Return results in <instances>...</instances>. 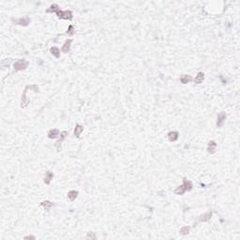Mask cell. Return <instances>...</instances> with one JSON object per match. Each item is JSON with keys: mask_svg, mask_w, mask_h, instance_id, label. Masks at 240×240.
<instances>
[{"mask_svg": "<svg viewBox=\"0 0 240 240\" xmlns=\"http://www.w3.org/2000/svg\"><path fill=\"white\" fill-rule=\"evenodd\" d=\"M225 119H226V114H225V113H220V114H219V116H218V122H217V126L219 127H219H221Z\"/></svg>", "mask_w": 240, "mask_h": 240, "instance_id": "5b68a950", "label": "cell"}, {"mask_svg": "<svg viewBox=\"0 0 240 240\" xmlns=\"http://www.w3.org/2000/svg\"><path fill=\"white\" fill-rule=\"evenodd\" d=\"M51 52H52V54L55 56H56V57H57V58H58V57H59V50H58V48H56V47H53L52 49H51Z\"/></svg>", "mask_w": 240, "mask_h": 240, "instance_id": "ac0fdd59", "label": "cell"}, {"mask_svg": "<svg viewBox=\"0 0 240 240\" xmlns=\"http://www.w3.org/2000/svg\"><path fill=\"white\" fill-rule=\"evenodd\" d=\"M188 232H190V227L188 226H185V227H183L180 230V234H183V235H186V234H188Z\"/></svg>", "mask_w": 240, "mask_h": 240, "instance_id": "d6986e66", "label": "cell"}, {"mask_svg": "<svg viewBox=\"0 0 240 240\" xmlns=\"http://www.w3.org/2000/svg\"><path fill=\"white\" fill-rule=\"evenodd\" d=\"M168 137H169V140L171 142H175L178 139V132L177 131H172L168 134Z\"/></svg>", "mask_w": 240, "mask_h": 240, "instance_id": "9c48e42d", "label": "cell"}, {"mask_svg": "<svg viewBox=\"0 0 240 240\" xmlns=\"http://www.w3.org/2000/svg\"><path fill=\"white\" fill-rule=\"evenodd\" d=\"M194 81H195V83H203V72H199V73L197 74V76L195 77Z\"/></svg>", "mask_w": 240, "mask_h": 240, "instance_id": "5bb4252c", "label": "cell"}, {"mask_svg": "<svg viewBox=\"0 0 240 240\" xmlns=\"http://www.w3.org/2000/svg\"><path fill=\"white\" fill-rule=\"evenodd\" d=\"M53 177H54V175H53V173L48 172V173L46 174V176H45V178H44V182H45L46 184H50V182H51V180L53 179Z\"/></svg>", "mask_w": 240, "mask_h": 240, "instance_id": "9a60e30c", "label": "cell"}, {"mask_svg": "<svg viewBox=\"0 0 240 240\" xmlns=\"http://www.w3.org/2000/svg\"><path fill=\"white\" fill-rule=\"evenodd\" d=\"M83 128L80 125H77L76 128H75V130H74V134L76 135V137H79L81 135V133L83 132Z\"/></svg>", "mask_w": 240, "mask_h": 240, "instance_id": "2e32d148", "label": "cell"}, {"mask_svg": "<svg viewBox=\"0 0 240 240\" xmlns=\"http://www.w3.org/2000/svg\"><path fill=\"white\" fill-rule=\"evenodd\" d=\"M41 205L45 208V210H50V208L54 205V203L49 202V201H45V202H42V203H41Z\"/></svg>", "mask_w": 240, "mask_h": 240, "instance_id": "e0dca14e", "label": "cell"}, {"mask_svg": "<svg viewBox=\"0 0 240 240\" xmlns=\"http://www.w3.org/2000/svg\"><path fill=\"white\" fill-rule=\"evenodd\" d=\"M67 135H68V132L67 131H62L61 133H60V139H59L58 141L56 142V148H57V150H60V145H61V143L63 142V140H64L66 137H67Z\"/></svg>", "mask_w": 240, "mask_h": 240, "instance_id": "277c9868", "label": "cell"}, {"mask_svg": "<svg viewBox=\"0 0 240 240\" xmlns=\"http://www.w3.org/2000/svg\"><path fill=\"white\" fill-rule=\"evenodd\" d=\"M25 239H35L34 236H25Z\"/></svg>", "mask_w": 240, "mask_h": 240, "instance_id": "44dd1931", "label": "cell"}, {"mask_svg": "<svg viewBox=\"0 0 240 240\" xmlns=\"http://www.w3.org/2000/svg\"><path fill=\"white\" fill-rule=\"evenodd\" d=\"M71 40H68L66 42H65L64 46L62 47V51L63 53H68L71 49Z\"/></svg>", "mask_w": 240, "mask_h": 240, "instance_id": "30bf717a", "label": "cell"}, {"mask_svg": "<svg viewBox=\"0 0 240 240\" xmlns=\"http://www.w3.org/2000/svg\"><path fill=\"white\" fill-rule=\"evenodd\" d=\"M216 147H217V144H216L215 142H214V141L209 142V144H208V148H207L208 153H210V154H213V153L215 152V150H216Z\"/></svg>", "mask_w": 240, "mask_h": 240, "instance_id": "8992f818", "label": "cell"}, {"mask_svg": "<svg viewBox=\"0 0 240 240\" xmlns=\"http://www.w3.org/2000/svg\"><path fill=\"white\" fill-rule=\"evenodd\" d=\"M77 195H78L77 191H70V192L68 193V199H70L71 201H74L75 199H76V197H77Z\"/></svg>", "mask_w": 240, "mask_h": 240, "instance_id": "4fadbf2b", "label": "cell"}, {"mask_svg": "<svg viewBox=\"0 0 240 240\" xmlns=\"http://www.w3.org/2000/svg\"><path fill=\"white\" fill-rule=\"evenodd\" d=\"M67 34L68 36H73L74 35V30H73V26L72 25H70L68 26V30L67 31Z\"/></svg>", "mask_w": 240, "mask_h": 240, "instance_id": "ffe728a7", "label": "cell"}, {"mask_svg": "<svg viewBox=\"0 0 240 240\" xmlns=\"http://www.w3.org/2000/svg\"><path fill=\"white\" fill-rule=\"evenodd\" d=\"M191 80H192V78H191V75H182L181 77H180V81L183 83H187L188 82H191Z\"/></svg>", "mask_w": 240, "mask_h": 240, "instance_id": "8fae6325", "label": "cell"}, {"mask_svg": "<svg viewBox=\"0 0 240 240\" xmlns=\"http://www.w3.org/2000/svg\"><path fill=\"white\" fill-rule=\"evenodd\" d=\"M28 66V62L24 60V59H21V60H18L14 64V68L16 71H22V70H25V68H27Z\"/></svg>", "mask_w": 240, "mask_h": 240, "instance_id": "7a4b0ae2", "label": "cell"}, {"mask_svg": "<svg viewBox=\"0 0 240 240\" xmlns=\"http://www.w3.org/2000/svg\"><path fill=\"white\" fill-rule=\"evenodd\" d=\"M191 188H192V184H191V182L188 181V180L184 179V183H183V185H181L180 187H178V188H176V191H175V193L179 194V195H182L185 191H191Z\"/></svg>", "mask_w": 240, "mask_h": 240, "instance_id": "6da1fadb", "label": "cell"}, {"mask_svg": "<svg viewBox=\"0 0 240 240\" xmlns=\"http://www.w3.org/2000/svg\"><path fill=\"white\" fill-rule=\"evenodd\" d=\"M58 135H59V130L56 129H51L49 131V133H48V137H49L50 139H55Z\"/></svg>", "mask_w": 240, "mask_h": 240, "instance_id": "52a82bcc", "label": "cell"}, {"mask_svg": "<svg viewBox=\"0 0 240 240\" xmlns=\"http://www.w3.org/2000/svg\"><path fill=\"white\" fill-rule=\"evenodd\" d=\"M56 12V14L58 15L59 18L68 19V20H71V19H72V13H71V11H62V10L57 9Z\"/></svg>", "mask_w": 240, "mask_h": 240, "instance_id": "3957f363", "label": "cell"}, {"mask_svg": "<svg viewBox=\"0 0 240 240\" xmlns=\"http://www.w3.org/2000/svg\"><path fill=\"white\" fill-rule=\"evenodd\" d=\"M211 216H212V213H211V212H207V213H205L204 215L201 216V218H200V221H207V220H209L210 218H211Z\"/></svg>", "mask_w": 240, "mask_h": 240, "instance_id": "7c38bea8", "label": "cell"}, {"mask_svg": "<svg viewBox=\"0 0 240 240\" xmlns=\"http://www.w3.org/2000/svg\"><path fill=\"white\" fill-rule=\"evenodd\" d=\"M14 22H16V24H19L21 25H27L28 23H30V19L26 17V18L24 19H19V20H13Z\"/></svg>", "mask_w": 240, "mask_h": 240, "instance_id": "ba28073f", "label": "cell"}]
</instances>
